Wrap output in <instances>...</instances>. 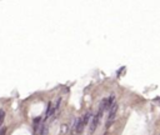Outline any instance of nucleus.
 Instances as JSON below:
<instances>
[{"label": "nucleus", "mask_w": 160, "mask_h": 135, "mask_svg": "<svg viewBox=\"0 0 160 135\" xmlns=\"http://www.w3.org/2000/svg\"><path fill=\"white\" fill-rule=\"evenodd\" d=\"M91 119V112H85L82 116H80L75 124V131L76 134L82 132V130L85 129V126L89 124V120Z\"/></svg>", "instance_id": "1"}, {"label": "nucleus", "mask_w": 160, "mask_h": 135, "mask_svg": "<svg viewBox=\"0 0 160 135\" xmlns=\"http://www.w3.org/2000/svg\"><path fill=\"white\" fill-rule=\"evenodd\" d=\"M101 116H102V112L98 110V112L91 118V122H90V132H94V131L96 130V128H98V125H99V121H100Z\"/></svg>", "instance_id": "3"}, {"label": "nucleus", "mask_w": 160, "mask_h": 135, "mask_svg": "<svg viewBox=\"0 0 160 135\" xmlns=\"http://www.w3.org/2000/svg\"><path fill=\"white\" fill-rule=\"evenodd\" d=\"M60 101H61V99L59 98V99H56L54 102H51V104H49V106H48V110H46V112H45V120H48L50 116H52L55 112H56V110L59 109V105H60Z\"/></svg>", "instance_id": "2"}, {"label": "nucleus", "mask_w": 160, "mask_h": 135, "mask_svg": "<svg viewBox=\"0 0 160 135\" xmlns=\"http://www.w3.org/2000/svg\"><path fill=\"white\" fill-rule=\"evenodd\" d=\"M4 118H5V112H4V110H0V126L4 121Z\"/></svg>", "instance_id": "5"}, {"label": "nucleus", "mask_w": 160, "mask_h": 135, "mask_svg": "<svg viewBox=\"0 0 160 135\" xmlns=\"http://www.w3.org/2000/svg\"><path fill=\"white\" fill-rule=\"evenodd\" d=\"M5 132H6V128H1V130H0V135H5Z\"/></svg>", "instance_id": "6"}, {"label": "nucleus", "mask_w": 160, "mask_h": 135, "mask_svg": "<svg viewBox=\"0 0 160 135\" xmlns=\"http://www.w3.org/2000/svg\"><path fill=\"white\" fill-rule=\"evenodd\" d=\"M116 111H118V104H116V102H114V104L110 106V109H109V116H108L106 126H109V125H110V124L114 121L115 115H116Z\"/></svg>", "instance_id": "4"}]
</instances>
